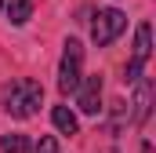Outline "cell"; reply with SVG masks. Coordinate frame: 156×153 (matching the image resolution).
Segmentation results:
<instances>
[{"label":"cell","instance_id":"9","mask_svg":"<svg viewBox=\"0 0 156 153\" xmlns=\"http://www.w3.org/2000/svg\"><path fill=\"white\" fill-rule=\"evenodd\" d=\"M0 150H4V153H29V139L11 131V135H4V139H0Z\"/></svg>","mask_w":156,"mask_h":153},{"label":"cell","instance_id":"11","mask_svg":"<svg viewBox=\"0 0 156 153\" xmlns=\"http://www.w3.org/2000/svg\"><path fill=\"white\" fill-rule=\"evenodd\" d=\"M102 153H116V150H102Z\"/></svg>","mask_w":156,"mask_h":153},{"label":"cell","instance_id":"4","mask_svg":"<svg viewBox=\"0 0 156 153\" xmlns=\"http://www.w3.org/2000/svg\"><path fill=\"white\" fill-rule=\"evenodd\" d=\"M149 55H153V26L142 22L138 33H134V55H131V62L123 69V80H138L142 76V66L149 62Z\"/></svg>","mask_w":156,"mask_h":153},{"label":"cell","instance_id":"12","mask_svg":"<svg viewBox=\"0 0 156 153\" xmlns=\"http://www.w3.org/2000/svg\"><path fill=\"white\" fill-rule=\"evenodd\" d=\"M0 11H4V0H0Z\"/></svg>","mask_w":156,"mask_h":153},{"label":"cell","instance_id":"10","mask_svg":"<svg viewBox=\"0 0 156 153\" xmlns=\"http://www.w3.org/2000/svg\"><path fill=\"white\" fill-rule=\"evenodd\" d=\"M33 153H58V142H55V135H44L37 146H33Z\"/></svg>","mask_w":156,"mask_h":153},{"label":"cell","instance_id":"6","mask_svg":"<svg viewBox=\"0 0 156 153\" xmlns=\"http://www.w3.org/2000/svg\"><path fill=\"white\" fill-rule=\"evenodd\" d=\"M51 120H55V128H58V131H62V135H76V113H73V110H69V106H55V110H51Z\"/></svg>","mask_w":156,"mask_h":153},{"label":"cell","instance_id":"1","mask_svg":"<svg viewBox=\"0 0 156 153\" xmlns=\"http://www.w3.org/2000/svg\"><path fill=\"white\" fill-rule=\"evenodd\" d=\"M40 102H44V84L33 80V76H18L11 84H4V110L11 117L26 120L40 110Z\"/></svg>","mask_w":156,"mask_h":153},{"label":"cell","instance_id":"2","mask_svg":"<svg viewBox=\"0 0 156 153\" xmlns=\"http://www.w3.org/2000/svg\"><path fill=\"white\" fill-rule=\"evenodd\" d=\"M123 29H127V15L116 11V7H105V11H98L94 22H91V40H94L98 47H105V44H113Z\"/></svg>","mask_w":156,"mask_h":153},{"label":"cell","instance_id":"3","mask_svg":"<svg viewBox=\"0 0 156 153\" xmlns=\"http://www.w3.org/2000/svg\"><path fill=\"white\" fill-rule=\"evenodd\" d=\"M80 62H83V47H80V40H69L66 51H62V66H58V88H62V95H73L80 88Z\"/></svg>","mask_w":156,"mask_h":153},{"label":"cell","instance_id":"5","mask_svg":"<svg viewBox=\"0 0 156 153\" xmlns=\"http://www.w3.org/2000/svg\"><path fill=\"white\" fill-rule=\"evenodd\" d=\"M76 102H80V110H83V113H91V117L102 110V76H87V80H80Z\"/></svg>","mask_w":156,"mask_h":153},{"label":"cell","instance_id":"8","mask_svg":"<svg viewBox=\"0 0 156 153\" xmlns=\"http://www.w3.org/2000/svg\"><path fill=\"white\" fill-rule=\"evenodd\" d=\"M29 15H33V0H11V4H7V18H11V26L29 22Z\"/></svg>","mask_w":156,"mask_h":153},{"label":"cell","instance_id":"7","mask_svg":"<svg viewBox=\"0 0 156 153\" xmlns=\"http://www.w3.org/2000/svg\"><path fill=\"white\" fill-rule=\"evenodd\" d=\"M149 95H153V84L142 80V84H138V95H134V120H138V124L149 117Z\"/></svg>","mask_w":156,"mask_h":153}]
</instances>
